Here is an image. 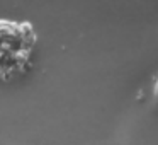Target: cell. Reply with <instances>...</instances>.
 <instances>
[{
  "label": "cell",
  "mask_w": 158,
  "mask_h": 145,
  "mask_svg": "<svg viewBox=\"0 0 158 145\" xmlns=\"http://www.w3.org/2000/svg\"><path fill=\"white\" fill-rule=\"evenodd\" d=\"M153 106L158 109V77L155 79V86H153Z\"/></svg>",
  "instance_id": "1"
}]
</instances>
